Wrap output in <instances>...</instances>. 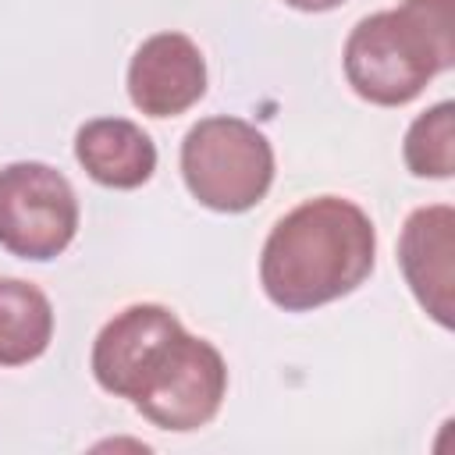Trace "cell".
<instances>
[{"mask_svg": "<svg viewBox=\"0 0 455 455\" xmlns=\"http://www.w3.org/2000/svg\"><path fill=\"white\" fill-rule=\"evenodd\" d=\"M181 178L206 210L245 213L270 192L274 149L267 135L242 117H203L181 142Z\"/></svg>", "mask_w": 455, "mask_h": 455, "instance_id": "cell-3", "label": "cell"}, {"mask_svg": "<svg viewBox=\"0 0 455 455\" xmlns=\"http://www.w3.org/2000/svg\"><path fill=\"white\" fill-rule=\"evenodd\" d=\"M128 96L149 117H178L206 96L203 50L185 32L149 36L128 64Z\"/></svg>", "mask_w": 455, "mask_h": 455, "instance_id": "cell-7", "label": "cell"}, {"mask_svg": "<svg viewBox=\"0 0 455 455\" xmlns=\"http://www.w3.org/2000/svg\"><path fill=\"white\" fill-rule=\"evenodd\" d=\"M181 338L185 327L167 306H124L117 316L103 323V331L92 341V377L107 395L135 402L171 363Z\"/></svg>", "mask_w": 455, "mask_h": 455, "instance_id": "cell-5", "label": "cell"}, {"mask_svg": "<svg viewBox=\"0 0 455 455\" xmlns=\"http://www.w3.org/2000/svg\"><path fill=\"white\" fill-rule=\"evenodd\" d=\"M377 259V231L363 206L316 196L288 210L259 252V284L284 313H306L355 291Z\"/></svg>", "mask_w": 455, "mask_h": 455, "instance_id": "cell-1", "label": "cell"}, {"mask_svg": "<svg viewBox=\"0 0 455 455\" xmlns=\"http://www.w3.org/2000/svg\"><path fill=\"white\" fill-rule=\"evenodd\" d=\"M288 7H295V11H309V14H320V11H334L338 4H345V0H284Z\"/></svg>", "mask_w": 455, "mask_h": 455, "instance_id": "cell-12", "label": "cell"}, {"mask_svg": "<svg viewBox=\"0 0 455 455\" xmlns=\"http://www.w3.org/2000/svg\"><path fill=\"white\" fill-rule=\"evenodd\" d=\"M78 231V199L71 181L39 160L0 167V245L18 259L46 263L60 256Z\"/></svg>", "mask_w": 455, "mask_h": 455, "instance_id": "cell-4", "label": "cell"}, {"mask_svg": "<svg viewBox=\"0 0 455 455\" xmlns=\"http://www.w3.org/2000/svg\"><path fill=\"white\" fill-rule=\"evenodd\" d=\"M451 25V0H405L402 7L366 14L341 50L348 85L377 107L416 100L455 60Z\"/></svg>", "mask_w": 455, "mask_h": 455, "instance_id": "cell-2", "label": "cell"}, {"mask_svg": "<svg viewBox=\"0 0 455 455\" xmlns=\"http://www.w3.org/2000/svg\"><path fill=\"white\" fill-rule=\"evenodd\" d=\"M451 256H455V210L444 203L409 213L398 235V267L423 313L451 327Z\"/></svg>", "mask_w": 455, "mask_h": 455, "instance_id": "cell-8", "label": "cell"}, {"mask_svg": "<svg viewBox=\"0 0 455 455\" xmlns=\"http://www.w3.org/2000/svg\"><path fill=\"white\" fill-rule=\"evenodd\" d=\"M402 156L416 178H451V171H455V107L448 100L434 103L409 124Z\"/></svg>", "mask_w": 455, "mask_h": 455, "instance_id": "cell-11", "label": "cell"}, {"mask_svg": "<svg viewBox=\"0 0 455 455\" xmlns=\"http://www.w3.org/2000/svg\"><path fill=\"white\" fill-rule=\"evenodd\" d=\"M228 395V366L224 355L185 331L178 352L171 355V363L160 370V377L132 402L153 427L160 430H174V434H188L206 427Z\"/></svg>", "mask_w": 455, "mask_h": 455, "instance_id": "cell-6", "label": "cell"}, {"mask_svg": "<svg viewBox=\"0 0 455 455\" xmlns=\"http://www.w3.org/2000/svg\"><path fill=\"white\" fill-rule=\"evenodd\" d=\"M53 306L21 277H0V366H25L50 348Z\"/></svg>", "mask_w": 455, "mask_h": 455, "instance_id": "cell-10", "label": "cell"}, {"mask_svg": "<svg viewBox=\"0 0 455 455\" xmlns=\"http://www.w3.org/2000/svg\"><path fill=\"white\" fill-rule=\"evenodd\" d=\"M75 160L107 188H139L156 171V146L128 117H92L75 135Z\"/></svg>", "mask_w": 455, "mask_h": 455, "instance_id": "cell-9", "label": "cell"}]
</instances>
